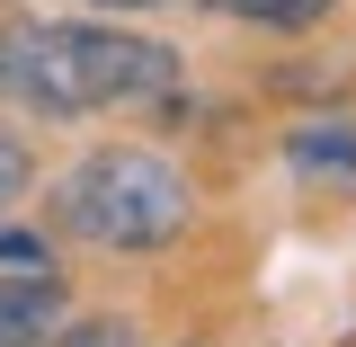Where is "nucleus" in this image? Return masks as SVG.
Instances as JSON below:
<instances>
[{
    "mask_svg": "<svg viewBox=\"0 0 356 347\" xmlns=\"http://www.w3.org/2000/svg\"><path fill=\"white\" fill-rule=\"evenodd\" d=\"M187 63L178 45L98 27V18H9L0 27V107L27 116H107V107H161L178 98Z\"/></svg>",
    "mask_w": 356,
    "mask_h": 347,
    "instance_id": "1",
    "label": "nucleus"
},
{
    "mask_svg": "<svg viewBox=\"0 0 356 347\" xmlns=\"http://www.w3.org/2000/svg\"><path fill=\"white\" fill-rule=\"evenodd\" d=\"M44 214L81 250H161L187 232V178L152 152H89L54 178Z\"/></svg>",
    "mask_w": 356,
    "mask_h": 347,
    "instance_id": "2",
    "label": "nucleus"
},
{
    "mask_svg": "<svg viewBox=\"0 0 356 347\" xmlns=\"http://www.w3.org/2000/svg\"><path fill=\"white\" fill-rule=\"evenodd\" d=\"M54 321H63V285H54V267H18V276H0V347L44 339Z\"/></svg>",
    "mask_w": 356,
    "mask_h": 347,
    "instance_id": "3",
    "label": "nucleus"
},
{
    "mask_svg": "<svg viewBox=\"0 0 356 347\" xmlns=\"http://www.w3.org/2000/svg\"><path fill=\"white\" fill-rule=\"evenodd\" d=\"M294 170H330V178H356V134L348 125H312V134H294Z\"/></svg>",
    "mask_w": 356,
    "mask_h": 347,
    "instance_id": "4",
    "label": "nucleus"
},
{
    "mask_svg": "<svg viewBox=\"0 0 356 347\" xmlns=\"http://www.w3.org/2000/svg\"><path fill=\"white\" fill-rule=\"evenodd\" d=\"M214 18H250V27H321L330 0H205Z\"/></svg>",
    "mask_w": 356,
    "mask_h": 347,
    "instance_id": "5",
    "label": "nucleus"
},
{
    "mask_svg": "<svg viewBox=\"0 0 356 347\" xmlns=\"http://www.w3.org/2000/svg\"><path fill=\"white\" fill-rule=\"evenodd\" d=\"M27 187V152H18V134H0V205Z\"/></svg>",
    "mask_w": 356,
    "mask_h": 347,
    "instance_id": "6",
    "label": "nucleus"
},
{
    "mask_svg": "<svg viewBox=\"0 0 356 347\" xmlns=\"http://www.w3.org/2000/svg\"><path fill=\"white\" fill-rule=\"evenodd\" d=\"M98 9H170V0H98Z\"/></svg>",
    "mask_w": 356,
    "mask_h": 347,
    "instance_id": "7",
    "label": "nucleus"
}]
</instances>
